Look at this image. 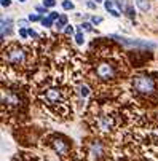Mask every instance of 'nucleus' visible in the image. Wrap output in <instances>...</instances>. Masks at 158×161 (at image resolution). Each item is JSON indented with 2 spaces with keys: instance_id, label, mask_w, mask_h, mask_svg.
Listing matches in <instances>:
<instances>
[{
  "instance_id": "obj_21",
  "label": "nucleus",
  "mask_w": 158,
  "mask_h": 161,
  "mask_svg": "<svg viewBox=\"0 0 158 161\" xmlns=\"http://www.w3.org/2000/svg\"><path fill=\"white\" fill-rule=\"evenodd\" d=\"M38 19H40L38 14H31V16H29V21H38Z\"/></svg>"
},
{
  "instance_id": "obj_14",
  "label": "nucleus",
  "mask_w": 158,
  "mask_h": 161,
  "mask_svg": "<svg viewBox=\"0 0 158 161\" xmlns=\"http://www.w3.org/2000/svg\"><path fill=\"white\" fill-rule=\"evenodd\" d=\"M62 8H64V10H72L74 3H72V2H69V0H65V2H62Z\"/></svg>"
},
{
  "instance_id": "obj_13",
  "label": "nucleus",
  "mask_w": 158,
  "mask_h": 161,
  "mask_svg": "<svg viewBox=\"0 0 158 161\" xmlns=\"http://www.w3.org/2000/svg\"><path fill=\"white\" fill-rule=\"evenodd\" d=\"M56 5V0H43V7L45 8H53Z\"/></svg>"
},
{
  "instance_id": "obj_20",
  "label": "nucleus",
  "mask_w": 158,
  "mask_h": 161,
  "mask_svg": "<svg viewBox=\"0 0 158 161\" xmlns=\"http://www.w3.org/2000/svg\"><path fill=\"white\" fill-rule=\"evenodd\" d=\"M29 35H31L32 38H35V40H37V38H38V34H37V32H35V31H32V29H29Z\"/></svg>"
},
{
  "instance_id": "obj_2",
  "label": "nucleus",
  "mask_w": 158,
  "mask_h": 161,
  "mask_svg": "<svg viewBox=\"0 0 158 161\" xmlns=\"http://www.w3.org/2000/svg\"><path fill=\"white\" fill-rule=\"evenodd\" d=\"M94 109H96V112L89 113V123L96 132L110 136L120 128V121L110 107L107 109V107H101L94 104Z\"/></svg>"
},
{
  "instance_id": "obj_5",
  "label": "nucleus",
  "mask_w": 158,
  "mask_h": 161,
  "mask_svg": "<svg viewBox=\"0 0 158 161\" xmlns=\"http://www.w3.org/2000/svg\"><path fill=\"white\" fill-rule=\"evenodd\" d=\"M131 89L133 93H136L138 96H142V97H152L155 93L158 91V86H157V82L152 78L150 75H134L131 78Z\"/></svg>"
},
{
  "instance_id": "obj_17",
  "label": "nucleus",
  "mask_w": 158,
  "mask_h": 161,
  "mask_svg": "<svg viewBox=\"0 0 158 161\" xmlns=\"http://www.w3.org/2000/svg\"><path fill=\"white\" fill-rule=\"evenodd\" d=\"M65 35H67V37H69V35H74V27L72 26H67V27H65Z\"/></svg>"
},
{
  "instance_id": "obj_12",
  "label": "nucleus",
  "mask_w": 158,
  "mask_h": 161,
  "mask_svg": "<svg viewBox=\"0 0 158 161\" xmlns=\"http://www.w3.org/2000/svg\"><path fill=\"white\" fill-rule=\"evenodd\" d=\"M82 31H93V27H91L89 22H83V24L78 27V32H82Z\"/></svg>"
},
{
  "instance_id": "obj_9",
  "label": "nucleus",
  "mask_w": 158,
  "mask_h": 161,
  "mask_svg": "<svg viewBox=\"0 0 158 161\" xmlns=\"http://www.w3.org/2000/svg\"><path fill=\"white\" fill-rule=\"evenodd\" d=\"M65 24H67V16L62 14V16H59V19L56 21V27H58V31H59V29H62Z\"/></svg>"
},
{
  "instance_id": "obj_24",
  "label": "nucleus",
  "mask_w": 158,
  "mask_h": 161,
  "mask_svg": "<svg viewBox=\"0 0 158 161\" xmlns=\"http://www.w3.org/2000/svg\"><path fill=\"white\" fill-rule=\"evenodd\" d=\"M37 11H38V13H46V8H45V7H37Z\"/></svg>"
},
{
  "instance_id": "obj_26",
  "label": "nucleus",
  "mask_w": 158,
  "mask_h": 161,
  "mask_svg": "<svg viewBox=\"0 0 158 161\" xmlns=\"http://www.w3.org/2000/svg\"><path fill=\"white\" fill-rule=\"evenodd\" d=\"M19 26H22V27H26V26H27V21H19Z\"/></svg>"
},
{
  "instance_id": "obj_15",
  "label": "nucleus",
  "mask_w": 158,
  "mask_h": 161,
  "mask_svg": "<svg viewBox=\"0 0 158 161\" xmlns=\"http://www.w3.org/2000/svg\"><path fill=\"white\" fill-rule=\"evenodd\" d=\"M104 5H106V10L107 11L114 10V8H112V7H114V2H112V0H106V3H104Z\"/></svg>"
},
{
  "instance_id": "obj_8",
  "label": "nucleus",
  "mask_w": 158,
  "mask_h": 161,
  "mask_svg": "<svg viewBox=\"0 0 158 161\" xmlns=\"http://www.w3.org/2000/svg\"><path fill=\"white\" fill-rule=\"evenodd\" d=\"M136 5L141 8L142 11H147L150 8V3H148V0H136Z\"/></svg>"
},
{
  "instance_id": "obj_10",
  "label": "nucleus",
  "mask_w": 158,
  "mask_h": 161,
  "mask_svg": "<svg viewBox=\"0 0 158 161\" xmlns=\"http://www.w3.org/2000/svg\"><path fill=\"white\" fill-rule=\"evenodd\" d=\"M42 26H43V27H50V26H53V19L51 18H43V19H42Z\"/></svg>"
},
{
  "instance_id": "obj_29",
  "label": "nucleus",
  "mask_w": 158,
  "mask_h": 161,
  "mask_svg": "<svg viewBox=\"0 0 158 161\" xmlns=\"http://www.w3.org/2000/svg\"><path fill=\"white\" fill-rule=\"evenodd\" d=\"M19 2H26V0H19Z\"/></svg>"
},
{
  "instance_id": "obj_22",
  "label": "nucleus",
  "mask_w": 158,
  "mask_h": 161,
  "mask_svg": "<svg viewBox=\"0 0 158 161\" xmlns=\"http://www.w3.org/2000/svg\"><path fill=\"white\" fill-rule=\"evenodd\" d=\"M101 21H102V18H99V16H94L93 18V22H94V24H99Z\"/></svg>"
},
{
  "instance_id": "obj_6",
  "label": "nucleus",
  "mask_w": 158,
  "mask_h": 161,
  "mask_svg": "<svg viewBox=\"0 0 158 161\" xmlns=\"http://www.w3.org/2000/svg\"><path fill=\"white\" fill-rule=\"evenodd\" d=\"M50 147L53 148V151H54L56 155H61V156H65V155L69 153L70 150V145L69 142H67V139L62 136H56V134H53L51 136V142H50Z\"/></svg>"
},
{
  "instance_id": "obj_1",
  "label": "nucleus",
  "mask_w": 158,
  "mask_h": 161,
  "mask_svg": "<svg viewBox=\"0 0 158 161\" xmlns=\"http://www.w3.org/2000/svg\"><path fill=\"white\" fill-rule=\"evenodd\" d=\"M38 102L48 110H53V113L58 115L61 112L62 115H67L69 109H67V94L62 86L56 85V83H46L38 89Z\"/></svg>"
},
{
  "instance_id": "obj_4",
  "label": "nucleus",
  "mask_w": 158,
  "mask_h": 161,
  "mask_svg": "<svg viewBox=\"0 0 158 161\" xmlns=\"http://www.w3.org/2000/svg\"><path fill=\"white\" fill-rule=\"evenodd\" d=\"M29 53H32V46L26 48L19 43H10L3 48V64H8L11 67L24 65L29 59Z\"/></svg>"
},
{
  "instance_id": "obj_27",
  "label": "nucleus",
  "mask_w": 158,
  "mask_h": 161,
  "mask_svg": "<svg viewBox=\"0 0 158 161\" xmlns=\"http://www.w3.org/2000/svg\"><path fill=\"white\" fill-rule=\"evenodd\" d=\"M115 3H117V7H118V8H123V3H121V2H118V0H117Z\"/></svg>"
},
{
  "instance_id": "obj_7",
  "label": "nucleus",
  "mask_w": 158,
  "mask_h": 161,
  "mask_svg": "<svg viewBox=\"0 0 158 161\" xmlns=\"http://www.w3.org/2000/svg\"><path fill=\"white\" fill-rule=\"evenodd\" d=\"M11 32V19H2V41L5 40V34Z\"/></svg>"
},
{
  "instance_id": "obj_18",
  "label": "nucleus",
  "mask_w": 158,
  "mask_h": 161,
  "mask_svg": "<svg viewBox=\"0 0 158 161\" xmlns=\"http://www.w3.org/2000/svg\"><path fill=\"white\" fill-rule=\"evenodd\" d=\"M50 18H51L53 21H58L59 19V14L56 13V11H51V13H50Z\"/></svg>"
},
{
  "instance_id": "obj_25",
  "label": "nucleus",
  "mask_w": 158,
  "mask_h": 161,
  "mask_svg": "<svg viewBox=\"0 0 158 161\" xmlns=\"http://www.w3.org/2000/svg\"><path fill=\"white\" fill-rule=\"evenodd\" d=\"M10 0H2V7H10Z\"/></svg>"
},
{
  "instance_id": "obj_28",
  "label": "nucleus",
  "mask_w": 158,
  "mask_h": 161,
  "mask_svg": "<svg viewBox=\"0 0 158 161\" xmlns=\"http://www.w3.org/2000/svg\"><path fill=\"white\" fill-rule=\"evenodd\" d=\"M96 2H102V0H96Z\"/></svg>"
},
{
  "instance_id": "obj_19",
  "label": "nucleus",
  "mask_w": 158,
  "mask_h": 161,
  "mask_svg": "<svg viewBox=\"0 0 158 161\" xmlns=\"http://www.w3.org/2000/svg\"><path fill=\"white\" fill-rule=\"evenodd\" d=\"M19 35H21L22 38H26V37L29 35V31H26V29H21V31H19Z\"/></svg>"
},
{
  "instance_id": "obj_16",
  "label": "nucleus",
  "mask_w": 158,
  "mask_h": 161,
  "mask_svg": "<svg viewBox=\"0 0 158 161\" xmlns=\"http://www.w3.org/2000/svg\"><path fill=\"white\" fill-rule=\"evenodd\" d=\"M126 13H128V16H129V18H134V8L131 7V5H128V7H126Z\"/></svg>"
},
{
  "instance_id": "obj_11",
  "label": "nucleus",
  "mask_w": 158,
  "mask_h": 161,
  "mask_svg": "<svg viewBox=\"0 0 158 161\" xmlns=\"http://www.w3.org/2000/svg\"><path fill=\"white\" fill-rule=\"evenodd\" d=\"M75 41H77V45H83V43H85V37H83L82 32H78V34L75 35Z\"/></svg>"
},
{
  "instance_id": "obj_3",
  "label": "nucleus",
  "mask_w": 158,
  "mask_h": 161,
  "mask_svg": "<svg viewBox=\"0 0 158 161\" xmlns=\"http://www.w3.org/2000/svg\"><path fill=\"white\" fill-rule=\"evenodd\" d=\"M117 64L120 62L115 59L114 53L109 56L99 54L97 61H94V78H97L101 83H112L120 77V67Z\"/></svg>"
},
{
  "instance_id": "obj_23",
  "label": "nucleus",
  "mask_w": 158,
  "mask_h": 161,
  "mask_svg": "<svg viewBox=\"0 0 158 161\" xmlns=\"http://www.w3.org/2000/svg\"><path fill=\"white\" fill-rule=\"evenodd\" d=\"M109 13H110V14H112V16H115V18H118V16H120V13H118V11H117V10H110V11H109Z\"/></svg>"
}]
</instances>
